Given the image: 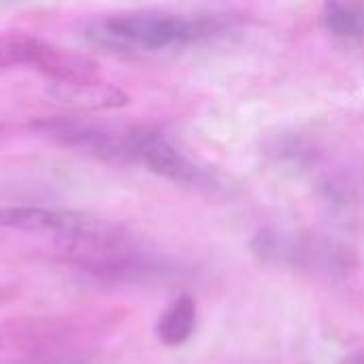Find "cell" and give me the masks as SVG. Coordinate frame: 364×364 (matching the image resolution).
I'll return each mask as SVG.
<instances>
[{"instance_id": "cell-1", "label": "cell", "mask_w": 364, "mask_h": 364, "mask_svg": "<svg viewBox=\"0 0 364 364\" xmlns=\"http://www.w3.org/2000/svg\"><path fill=\"white\" fill-rule=\"evenodd\" d=\"M209 34L203 19L164 11H132L107 15L87 26V38L113 51H162Z\"/></svg>"}, {"instance_id": "cell-2", "label": "cell", "mask_w": 364, "mask_h": 364, "mask_svg": "<svg viewBox=\"0 0 364 364\" xmlns=\"http://www.w3.org/2000/svg\"><path fill=\"white\" fill-rule=\"evenodd\" d=\"M34 130L62 147L83 151L98 160L134 164L139 128H119L75 117H51L38 119Z\"/></svg>"}, {"instance_id": "cell-3", "label": "cell", "mask_w": 364, "mask_h": 364, "mask_svg": "<svg viewBox=\"0 0 364 364\" xmlns=\"http://www.w3.org/2000/svg\"><path fill=\"white\" fill-rule=\"evenodd\" d=\"M36 68L55 83L96 81V64L79 53L60 49L28 34H0V68Z\"/></svg>"}, {"instance_id": "cell-4", "label": "cell", "mask_w": 364, "mask_h": 364, "mask_svg": "<svg viewBox=\"0 0 364 364\" xmlns=\"http://www.w3.org/2000/svg\"><path fill=\"white\" fill-rule=\"evenodd\" d=\"M252 250L267 264L316 271L324 275H333L348 264L341 247L324 237L305 232L264 230L256 235V239L252 241Z\"/></svg>"}, {"instance_id": "cell-5", "label": "cell", "mask_w": 364, "mask_h": 364, "mask_svg": "<svg viewBox=\"0 0 364 364\" xmlns=\"http://www.w3.org/2000/svg\"><path fill=\"white\" fill-rule=\"evenodd\" d=\"M134 164H143L147 171L181 186L200 188L209 183V177L200 166H196L179 149H175L162 134L149 128H139Z\"/></svg>"}, {"instance_id": "cell-6", "label": "cell", "mask_w": 364, "mask_h": 364, "mask_svg": "<svg viewBox=\"0 0 364 364\" xmlns=\"http://www.w3.org/2000/svg\"><path fill=\"white\" fill-rule=\"evenodd\" d=\"M196 328V303L192 296L175 299L158 320V337L164 346H183Z\"/></svg>"}, {"instance_id": "cell-7", "label": "cell", "mask_w": 364, "mask_h": 364, "mask_svg": "<svg viewBox=\"0 0 364 364\" xmlns=\"http://www.w3.org/2000/svg\"><path fill=\"white\" fill-rule=\"evenodd\" d=\"M322 17L326 30L339 38H358L364 34V11L350 0H328Z\"/></svg>"}, {"instance_id": "cell-8", "label": "cell", "mask_w": 364, "mask_h": 364, "mask_svg": "<svg viewBox=\"0 0 364 364\" xmlns=\"http://www.w3.org/2000/svg\"><path fill=\"white\" fill-rule=\"evenodd\" d=\"M0 346H2V341H0Z\"/></svg>"}]
</instances>
